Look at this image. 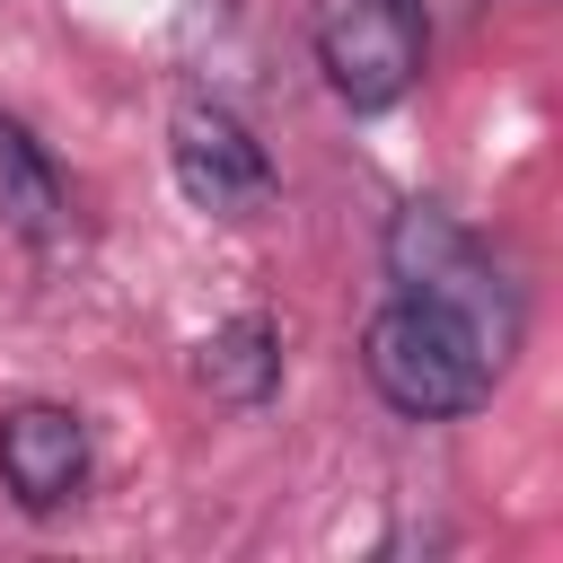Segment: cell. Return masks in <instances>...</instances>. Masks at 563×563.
I'll use <instances>...</instances> for the list:
<instances>
[{
    "instance_id": "6da1fadb",
    "label": "cell",
    "mask_w": 563,
    "mask_h": 563,
    "mask_svg": "<svg viewBox=\"0 0 563 563\" xmlns=\"http://www.w3.org/2000/svg\"><path fill=\"white\" fill-rule=\"evenodd\" d=\"M510 343H493L475 317L396 290L369 325H361V378L405 413V422H457L493 396Z\"/></svg>"
},
{
    "instance_id": "7a4b0ae2",
    "label": "cell",
    "mask_w": 563,
    "mask_h": 563,
    "mask_svg": "<svg viewBox=\"0 0 563 563\" xmlns=\"http://www.w3.org/2000/svg\"><path fill=\"white\" fill-rule=\"evenodd\" d=\"M387 273H396V290H413V299H440V308L475 317L493 343H519V290H510V273L493 264V246H484L457 211L405 202V211L387 220Z\"/></svg>"
},
{
    "instance_id": "3957f363",
    "label": "cell",
    "mask_w": 563,
    "mask_h": 563,
    "mask_svg": "<svg viewBox=\"0 0 563 563\" xmlns=\"http://www.w3.org/2000/svg\"><path fill=\"white\" fill-rule=\"evenodd\" d=\"M308 44L325 88L352 114H387L396 97H413L431 26H422V0H308Z\"/></svg>"
},
{
    "instance_id": "277c9868",
    "label": "cell",
    "mask_w": 563,
    "mask_h": 563,
    "mask_svg": "<svg viewBox=\"0 0 563 563\" xmlns=\"http://www.w3.org/2000/svg\"><path fill=\"white\" fill-rule=\"evenodd\" d=\"M167 167H176L185 202L211 220H246L273 202V158L246 132V114H229L220 97H185L167 114Z\"/></svg>"
},
{
    "instance_id": "5b68a950",
    "label": "cell",
    "mask_w": 563,
    "mask_h": 563,
    "mask_svg": "<svg viewBox=\"0 0 563 563\" xmlns=\"http://www.w3.org/2000/svg\"><path fill=\"white\" fill-rule=\"evenodd\" d=\"M0 484L35 519L62 510V501H79V484H88V422L70 405H44V396L9 405L0 413Z\"/></svg>"
},
{
    "instance_id": "8992f818",
    "label": "cell",
    "mask_w": 563,
    "mask_h": 563,
    "mask_svg": "<svg viewBox=\"0 0 563 563\" xmlns=\"http://www.w3.org/2000/svg\"><path fill=\"white\" fill-rule=\"evenodd\" d=\"M0 229L26 238L35 255L70 246V185H62V167L44 158V141L18 114H0Z\"/></svg>"
},
{
    "instance_id": "52a82bcc",
    "label": "cell",
    "mask_w": 563,
    "mask_h": 563,
    "mask_svg": "<svg viewBox=\"0 0 563 563\" xmlns=\"http://www.w3.org/2000/svg\"><path fill=\"white\" fill-rule=\"evenodd\" d=\"M194 369H202V387H211L220 405H264V396L282 387V325L246 308V317H229V325L202 343Z\"/></svg>"
}]
</instances>
